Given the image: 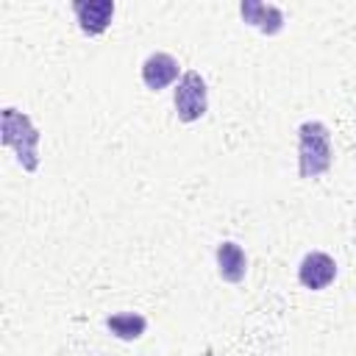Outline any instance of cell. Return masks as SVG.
<instances>
[{
	"label": "cell",
	"mask_w": 356,
	"mask_h": 356,
	"mask_svg": "<svg viewBox=\"0 0 356 356\" xmlns=\"http://www.w3.org/2000/svg\"><path fill=\"white\" fill-rule=\"evenodd\" d=\"M178 58L164 53V50H156L150 53L145 61H142V83L150 89V92H159V89H167L170 83L178 81Z\"/></svg>",
	"instance_id": "obj_5"
},
{
	"label": "cell",
	"mask_w": 356,
	"mask_h": 356,
	"mask_svg": "<svg viewBox=\"0 0 356 356\" xmlns=\"http://www.w3.org/2000/svg\"><path fill=\"white\" fill-rule=\"evenodd\" d=\"M214 259H217V275L228 284H239L248 273V256L245 250L236 245V242H220L217 250H214Z\"/></svg>",
	"instance_id": "obj_8"
},
{
	"label": "cell",
	"mask_w": 356,
	"mask_h": 356,
	"mask_svg": "<svg viewBox=\"0 0 356 356\" xmlns=\"http://www.w3.org/2000/svg\"><path fill=\"white\" fill-rule=\"evenodd\" d=\"M239 14L248 25H253L256 31H261L267 36H275L284 28V11L278 6H270V3L245 0V3H239Z\"/></svg>",
	"instance_id": "obj_7"
},
{
	"label": "cell",
	"mask_w": 356,
	"mask_h": 356,
	"mask_svg": "<svg viewBox=\"0 0 356 356\" xmlns=\"http://www.w3.org/2000/svg\"><path fill=\"white\" fill-rule=\"evenodd\" d=\"M334 278H337V261H334L328 253L312 250V253L303 256V261H300V267H298V281H300L306 289L320 292V289L331 286Z\"/></svg>",
	"instance_id": "obj_4"
},
{
	"label": "cell",
	"mask_w": 356,
	"mask_h": 356,
	"mask_svg": "<svg viewBox=\"0 0 356 356\" xmlns=\"http://www.w3.org/2000/svg\"><path fill=\"white\" fill-rule=\"evenodd\" d=\"M72 11H75V19H78V25H81L83 33L100 36L111 25L114 3L111 0H75L72 3Z\"/></svg>",
	"instance_id": "obj_6"
},
{
	"label": "cell",
	"mask_w": 356,
	"mask_h": 356,
	"mask_svg": "<svg viewBox=\"0 0 356 356\" xmlns=\"http://www.w3.org/2000/svg\"><path fill=\"white\" fill-rule=\"evenodd\" d=\"M39 128L31 122L28 114L17 111L14 106H6L3 108V147L14 150L17 156V164L25 170V172H36L39 170Z\"/></svg>",
	"instance_id": "obj_2"
},
{
	"label": "cell",
	"mask_w": 356,
	"mask_h": 356,
	"mask_svg": "<svg viewBox=\"0 0 356 356\" xmlns=\"http://www.w3.org/2000/svg\"><path fill=\"white\" fill-rule=\"evenodd\" d=\"M172 103H175V114L181 122H197L209 108V89H206L203 75L195 70L184 72L172 89Z\"/></svg>",
	"instance_id": "obj_3"
},
{
	"label": "cell",
	"mask_w": 356,
	"mask_h": 356,
	"mask_svg": "<svg viewBox=\"0 0 356 356\" xmlns=\"http://www.w3.org/2000/svg\"><path fill=\"white\" fill-rule=\"evenodd\" d=\"M334 161V147H331V131L320 120H309L298 128V175L312 181L328 172Z\"/></svg>",
	"instance_id": "obj_1"
},
{
	"label": "cell",
	"mask_w": 356,
	"mask_h": 356,
	"mask_svg": "<svg viewBox=\"0 0 356 356\" xmlns=\"http://www.w3.org/2000/svg\"><path fill=\"white\" fill-rule=\"evenodd\" d=\"M106 328L117 337V339H139L147 328V320L139 314V312H120V314H108L106 317Z\"/></svg>",
	"instance_id": "obj_9"
}]
</instances>
